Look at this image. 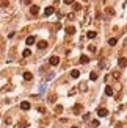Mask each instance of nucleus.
I'll list each match as a JSON object with an SVG mask.
<instances>
[{"mask_svg": "<svg viewBox=\"0 0 127 128\" xmlns=\"http://www.w3.org/2000/svg\"><path fill=\"white\" fill-rule=\"evenodd\" d=\"M107 114H108V109H107V108H99V109H97V116H99V117H105Z\"/></svg>", "mask_w": 127, "mask_h": 128, "instance_id": "obj_1", "label": "nucleus"}, {"mask_svg": "<svg viewBox=\"0 0 127 128\" xmlns=\"http://www.w3.org/2000/svg\"><path fill=\"white\" fill-rule=\"evenodd\" d=\"M49 63H50V66H58V63H60V58H58V56H50Z\"/></svg>", "mask_w": 127, "mask_h": 128, "instance_id": "obj_2", "label": "nucleus"}, {"mask_svg": "<svg viewBox=\"0 0 127 128\" xmlns=\"http://www.w3.org/2000/svg\"><path fill=\"white\" fill-rule=\"evenodd\" d=\"M53 11H55V8H53V6H47V8H46V11H44V14L46 16H52Z\"/></svg>", "mask_w": 127, "mask_h": 128, "instance_id": "obj_3", "label": "nucleus"}, {"mask_svg": "<svg viewBox=\"0 0 127 128\" xmlns=\"http://www.w3.org/2000/svg\"><path fill=\"white\" fill-rule=\"evenodd\" d=\"M20 109L28 111V109H30V103H28V102H22V103H20Z\"/></svg>", "mask_w": 127, "mask_h": 128, "instance_id": "obj_4", "label": "nucleus"}, {"mask_svg": "<svg viewBox=\"0 0 127 128\" xmlns=\"http://www.w3.org/2000/svg\"><path fill=\"white\" fill-rule=\"evenodd\" d=\"M30 13H31V14H33V16H36L38 13H39V6H36V5H33V6L30 8Z\"/></svg>", "mask_w": 127, "mask_h": 128, "instance_id": "obj_5", "label": "nucleus"}, {"mask_svg": "<svg viewBox=\"0 0 127 128\" xmlns=\"http://www.w3.org/2000/svg\"><path fill=\"white\" fill-rule=\"evenodd\" d=\"M35 41H36V39H35V36H28V38L25 39V44H27V45H31V44H35Z\"/></svg>", "mask_w": 127, "mask_h": 128, "instance_id": "obj_6", "label": "nucleus"}, {"mask_svg": "<svg viewBox=\"0 0 127 128\" xmlns=\"http://www.w3.org/2000/svg\"><path fill=\"white\" fill-rule=\"evenodd\" d=\"M80 113H82V105L77 103V105L74 106V114H80Z\"/></svg>", "mask_w": 127, "mask_h": 128, "instance_id": "obj_7", "label": "nucleus"}, {"mask_svg": "<svg viewBox=\"0 0 127 128\" xmlns=\"http://www.w3.org/2000/svg\"><path fill=\"white\" fill-rule=\"evenodd\" d=\"M31 78H33V75H31V72H24V80H27V81H30Z\"/></svg>", "mask_w": 127, "mask_h": 128, "instance_id": "obj_8", "label": "nucleus"}, {"mask_svg": "<svg viewBox=\"0 0 127 128\" xmlns=\"http://www.w3.org/2000/svg\"><path fill=\"white\" fill-rule=\"evenodd\" d=\"M71 77H72V78H79V77H80V72L77 70V69H74V70H71Z\"/></svg>", "mask_w": 127, "mask_h": 128, "instance_id": "obj_9", "label": "nucleus"}, {"mask_svg": "<svg viewBox=\"0 0 127 128\" xmlns=\"http://www.w3.org/2000/svg\"><path fill=\"white\" fill-rule=\"evenodd\" d=\"M118 63H119L121 67H127V59H126V58H119V61H118Z\"/></svg>", "mask_w": 127, "mask_h": 128, "instance_id": "obj_10", "label": "nucleus"}, {"mask_svg": "<svg viewBox=\"0 0 127 128\" xmlns=\"http://www.w3.org/2000/svg\"><path fill=\"white\" fill-rule=\"evenodd\" d=\"M46 47H47V42H46V41H39V42H38V49H46Z\"/></svg>", "mask_w": 127, "mask_h": 128, "instance_id": "obj_11", "label": "nucleus"}, {"mask_svg": "<svg viewBox=\"0 0 127 128\" xmlns=\"http://www.w3.org/2000/svg\"><path fill=\"white\" fill-rule=\"evenodd\" d=\"M80 63H82V64L90 63V58H88V56H85V55H82V56H80Z\"/></svg>", "mask_w": 127, "mask_h": 128, "instance_id": "obj_12", "label": "nucleus"}, {"mask_svg": "<svg viewBox=\"0 0 127 128\" xmlns=\"http://www.w3.org/2000/svg\"><path fill=\"white\" fill-rule=\"evenodd\" d=\"M55 113H56V114H61V113H63V106H61V105H56V106H55Z\"/></svg>", "mask_w": 127, "mask_h": 128, "instance_id": "obj_13", "label": "nucleus"}, {"mask_svg": "<svg viewBox=\"0 0 127 128\" xmlns=\"http://www.w3.org/2000/svg\"><path fill=\"white\" fill-rule=\"evenodd\" d=\"M96 31H88V34H86V36H88V38H90V39H94V38H96Z\"/></svg>", "mask_w": 127, "mask_h": 128, "instance_id": "obj_14", "label": "nucleus"}, {"mask_svg": "<svg viewBox=\"0 0 127 128\" xmlns=\"http://www.w3.org/2000/svg\"><path fill=\"white\" fill-rule=\"evenodd\" d=\"M30 55H31V52H30V49H25V50H24V52H22V56H30Z\"/></svg>", "mask_w": 127, "mask_h": 128, "instance_id": "obj_15", "label": "nucleus"}, {"mask_svg": "<svg viewBox=\"0 0 127 128\" xmlns=\"http://www.w3.org/2000/svg\"><path fill=\"white\" fill-rule=\"evenodd\" d=\"M105 94H107V95H113V89L110 86H107V87H105Z\"/></svg>", "mask_w": 127, "mask_h": 128, "instance_id": "obj_16", "label": "nucleus"}, {"mask_svg": "<svg viewBox=\"0 0 127 128\" xmlns=\"http://www.w3.org/2000/svg\"><path fill=\"white\" fill-rule=\"evenodd\" d=\"M97 78V73H96V72H91V73H90V80H96Z\"/></svg>", "mask_w": 127, "mask_h": 128, "instance_id": "obj_17", "label": "nucleus"}, {"mask_svg": "<svg viewBox=\"0 0 127 128\" xmlns=\"http://www.w3.org/2000/svg\"><path fill=\"white\" fill-rule=\"evenodd\" d=\"M66 31H67V33H74V31H75V28H74V27H67V28H66Z\"/></svg>", "mask_w": 127, "mask_h": 128, "instance_id": "obj_18", "label": "nucleus"}, {"mask_svg": "<svg viewBox=\"0 0 127 128\" xmlns=\"http://www.w3.org/2000/svg\"><path fill=\"white\" fill-rule=\"evenodd\" d=\"M116 42H118V41H116V39H115V38H112V39H108V44H110V45H116Z\"/></svg>", "mask_w": 127, "mask_h": 128, "instance_id": "obj_19", "label": "nucleus"}, {"mask_svg": "<svg viewBox=\"0 0 127 128\" xmlns=\"http://www.w3.org/2000/svg\"><path fill=\"white\" fill-rule=\"evenodd\" d=\"M74 9H75V11L82 9V5H80V3H74Z\"/></svg>", "mask_w": 127, "mask_h": 128, "instance_id": "obj_20", "label": "nucleus"}, {"mask_svg": "<svg viewBox=\"0 0 127 128\" xmlns=\"http://www.w3.org/2000/svg\"><path fill=\"white\" fill-rule=\"evenodd\" d=\"M88 49H90V52H96V47H94V45H90Z\"/></svg>", "mask_w": 127, "mask_h": 128, "instance_id": "obj_21", "label": "nucleus"}, {"mask_svg": "<svg viewBox=\"0 0 127 128\" xmlns=\"http://www.w3.org/2000/svg\"><path fill=\"white\" fill-rule=\"evenodd\" d=\"M93 127H94V128L99 127V120H94V122H93Z\"/></svg>", "mask_w": 127, "mask_h": 128, "instance_id": "obj_22", "label": "nucleus"}, {"mask_svg": "<svg viewBox=\"0 0 127 128\" xmlns=\"http://www.w3.org/2000/svg\"><path fill=\"white\" fill-rule=\"evenodd\" d=\"M71 128H77V127H71Z\"/></svg>", "mask_w": 127, "mask_h": 128, "instance_id": "obj_23", "label": "nucleus"}]
</instances>
